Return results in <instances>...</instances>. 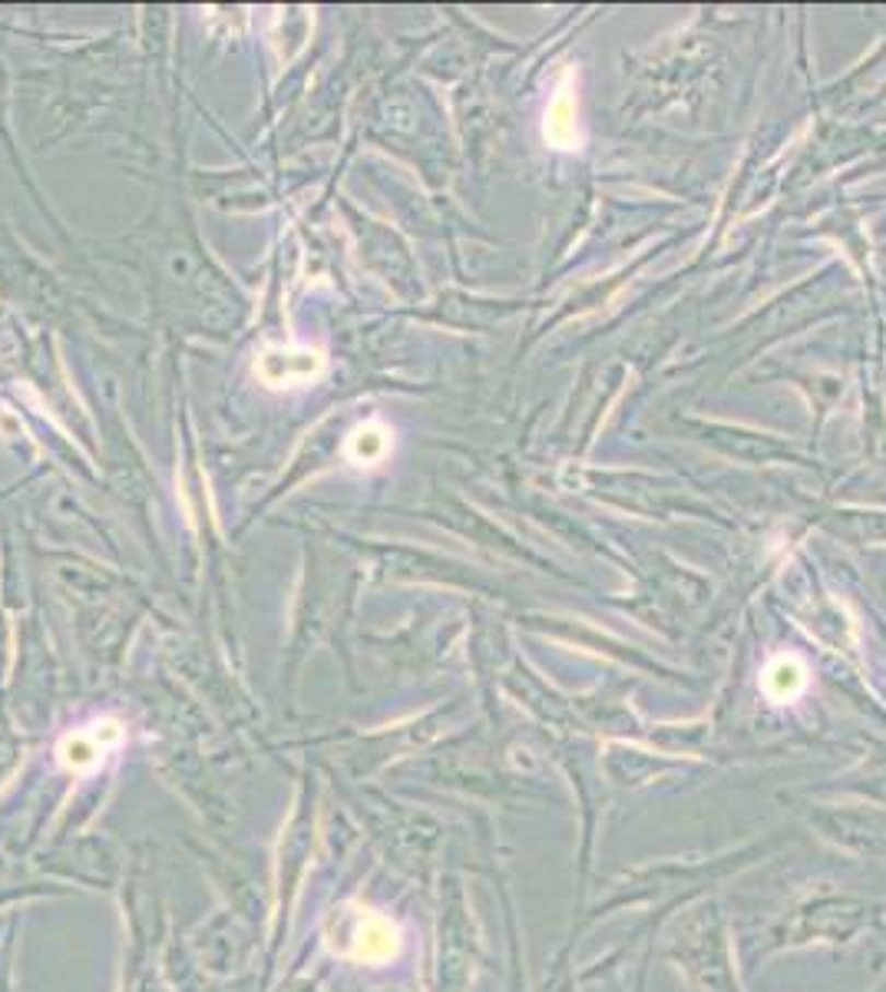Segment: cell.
<instances>
[{"label":"cell","mask_w":886,"mask_h":992,"mask_svg":"<svg viewBox=\"0 0 886 992\" xmlns=\"http://www.w3.org/2000/svg\"><path fill=\"white\" fill-rule=\"evenodd\" d=\"M546 143L552 150H575L579 147V103H575V93L562 83L546 109Z\"/></svg>","instance_id":"obj_4"},{"label":"cell","mask_w":886,"mask_h":992,"mask_svg":"<svg viewBox=\"0 0 886 992\" xmlns=\"http://www.w3.org/2000/svg\"><path fill=\"white\" fill-rule=\"evenodd\" d=\"M397 953H400V933H397V926L387 917L374 913V910H358L348 956L358 959V962H387Z\"/></svg>","instance_id":"obj_3"},{"label":"cell","mask_w":886,"mask_h":992,"mask_svg":"<svg viewBox=\"0 0 886 992\" xmlns=\"http://www.w3.org/2000/svg\"><path fill=\"white\" fill-rule=\"evenodd\" d=\"M761 685H765L768 698H774V701H791V698H797V695L804 691V685H807V668H804V662L794 658V655H778V658L765 668Z\"/></svg>","instance_id":"obj_6"},{"label":"cell","mask_w":886,"mask_h":992,"mask_svg":"<svg viewBox=\"0 0 886 992\" xmlns=\"http://www.w3.org/2000/svg\"><path fill=\"white\" fill-rule=\"evenodd\" d=\"M387 451H390V431L384 428L381 420L361 423V428L351 431V437H348V444H345L348 460L358 464V467H374V464H381V460L387 457Z\"/></svg>","instance_id":"obj_5"},{"label":"cell","mask_w":886,"mask_h":992,"mask_svg":"<svg viewBox=\"0 0 886 992\" xmlns=\"http://www.w3.org/2000/svg\"><path fill=\"white\" fill-rule=\"evenodd\" d=\"M123 742V728L119 722L106 719V722H96L83 732H70L60 738L57 745V758L67 771H77V774H86L93 768L103 765V758Z\"/></svg>","instance_id":"obj_2"},{"label":"cell","mask_w":886,"mask_h":992,"mask_svg":"<svg viewBox=\"0 0 886 992\" xmlns=\"http://www.w3.org/2000/svg\"><path fill=\"white\" fill-rule=\"evenodd\" d=\"M258 377L268 387H305L325 374V358L315 348H268L255 361Z\"/></svg>","instance_id":"obj_1"}]
</instances>
